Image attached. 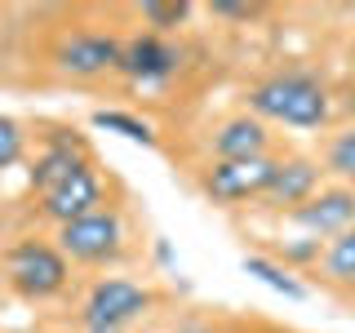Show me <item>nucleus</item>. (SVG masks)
<instances>
[{
    "label": "nucleus",
    "mask_w": 355,
    "mask_h": 333,
    "mask_svg": "<svg viewBox=\"0 0 355 333\" xmlns=\"http://www.w3.org/2000/svg\"><path fill=\"white\" fill-rule=\"evenodd\" d=\"M31 182H36V191H40V209L58 222V227H67V222H76L85 214H98V205H103V182H98V173L89 169V160L76 147H67V142H53V147L40 155L36 169H31Z\"/></svg>",
    "instance_id": "obj_1"
},
{
    "label": "nucleus",
    "mask_w": 355,
    "mask_h": 333,
    "mask_svg": "<svg viewBox=\"0 0 355 333\" xmlns=\"http://www.w3.org/2000/svg\"><path fill=\"white\" fill-rule=\"evenodd\" d=\"M258 120H280L288 129H320L329 120V94L311 71H275L249 89Z\"/></svg>",
    "instance_id": "obj_2"
},
{
    "label": "nucleus",
    "mask_w": 355,
    "mask_h": 333,
    "mask_svg": "<svg viewBox=\"0 0 355 333\" xmlns=\"http://www.w3.org/2000/svg\"><path fill=\"white\" fill-rule=\"evenodd\" d=\"M120 240H125V227H120V218L111 214V209H98V214H85L76 222H67L58 231V253L71 262H111L120 253Z\"/></svg>",
    "instance_id": "obj_3"
},
{
    "label": "nucleus",
    "mask_w": 355,
    "mask_h": 333,
    "mask_svg": "<svg viewBox=\"0 0 355 333\" xmlns=\"http://www.w3.org/2000/svg\"><path fill=\"white\" fill-rule=\"evenodd\" d=\"M9 284H14L22 298H53L67 284V258L53 244L22 240L18 249L9 253Z\"/></svg>",
    "instance_id": "obj_4"
},
{
    "label": "nucleus",
    "mask_w": 355,
    "mask_h": 333,
    "mask_svg": "<svg viewBox=\"0 0 355 333\" xmlns=\"http://www.w3.org/2000/svg\"><path fill=\"white\" fill-rule=\"evenodd\" d=\"M147 307H151V293L142 284H133V280H98L89 289V298H85V325H89V333H98V329L120 333Z\"/></svg>",
    "instance_id": "obj_5"
},
{
    "label": "nucleus",
    "mask_w": 355,
    "mask_h": 333,
    "mask_svg": "<svg viewBox=\"0 0 355 333\" xmlns=\"http://www.w3.org/2000/svg\"><path fill=\"white\" fill-rule=\"evenodd\" d=\"M271 173H275V160H266V155H258V160H218L205 173V191L222 205H236V200L262 196Z\"/></svg>",
    "instance_id": "obj_6"
},
{
    "label": "nucleus",
    "mask_w": 355,
    "mask_h": 333,
    "mask_svg": "<svg viewBox=\"0 0 355 333\" xmlns=\"http://www.w3.org/2000/svg\"><path fill=\"white\" fill-rule=\"evenodd\" d=\"M288 218H293L297 227H306L311 236H333V240H338L342 231L355 227V191H351V187L320 191V196H311L306 205L288 209Z\"/></svg>",
    "instance_id": "obj_7"
},
{
    "label": "nucleus",
    "mask_w": 355,
    "mask_h": 333,
    "mask_svg": "<svg viewBox=\"0 0 355 333\" xmlns=\"http://www.w3.org/2000/svg\"><path fill=\"white\" fill-rule=\"evenodd\" d=\"M178 62H182V53L160 36H133L120 53V71L133 85H164L178 71Z\"/></svg>",
    "instance_id": "obj_8"
},
{
    "label": "nucleus",
    "mask_w": 355,
    "mask_h": 333,
    "mask_svg": "<svg viewBox=\"0 0 355 333\" xmlns=\"http://www.w3.org/2000/svg\"><path fill=\"white\" fill-rule=\"evenodd\" d=\"M120 53L125 44L111 40V36H94V31H80V36L62 40L58 44V67L67 76H103V71H116L120 67Z\"/></svg>",
    "instance_id": "obj_9"
},
{
    "label": "nucleus",
    "mask_w": 355,
    "mask_h": 333,
    "mask_svg": "<svg viewBox=\"0 0 355 333\" xmlns=\"http://www.w3.org/2000/svg\"><path fill=\"white\" fill-rule=\"evenodd\" d=\"M315 187H320V164L306 160V155H293V160H275V173H271V182H266L262 200L275 205V209H284V205L297 209L315 196Z\"/></svg>",
    "instance_id": "obj_10"
},
{
    "label": "nucleus",
    "mask_w": 355,
    "mask_h": 333,
    "mask_svg": "<svg viewBox=\"0 0 355 333\" xmlns=\"http://www.w3.org/2000/svg\"><path fill=\"white\" fill-rule=\"evenodd\" d=\"M218 160H258L266 155V129L258 116H231L227 125L214 133Z\"/></svg>",
    "instance_id": "obj_11"
},
{
    "label": "nucleus",
    "mask_w": 355,
    "mask_h": 333,
    "mask_svg": "<svg viewBox=\"0 0 355 333\" xmlns=\"http://www.w3.org/2000/svg\"><path fill=\"white\" fill-rule=\"evenodd\" d=\"M240 266H244V275L262 280L266 289H275V293L293 298V302H302V298H306V284H302V280H293L284 266H275L271 258H262V253H244V262H240Z\"/></svg>",
    "instance_id": "obj_12"
},
{
    "label": "nucleus",
    "mask_w": 355,
    "mask_h": 333,
    "mask_svg": "<svg viewBox=\"0 0 355 333\" xmlns=\"http://www.w3.org/2000/svg\"><path fill=\"white\" fill-rule=\"evenodd\" d=\"M94 125L120 133V138H129V142H142V147H155L151 125H147V120H138V116H129V111H94Z\"/></svg>",
    "instance_id": "obj_13"
},
{
    "label": "nucleus",
    "mask_w": 355,
    "mask_h": 333,
    "mask_svg": "<svg viewBox=\"0 0 355 333\" xmlns=\"http://www.w3.org/2000/svg\"><path fill=\"white\" fill-rule=\"evenodd\" d=\"M324 271L342 284H355V227L342 231L338 240L324 249Z\"/></svg>",
    "instance_id": "obj_14"
},
{
    "label": "nucleus",
    "mask_w": 355,
    "mask_h": 333,
    "mask_svg": "<svg viewBox=\"0 0 355 333\" xmlns=\"http://www.w3.org/2000/svg\"><path fill=\"white\" fill-rule=\"evenodd\" d=\"M187 14H191L187 0H147V5H142V18H147L155 31H169L178 22H187Z\"/></svg>",
    "instance_id": "obj_15"
},
{
    "label": "nucleus",
    "mask_w": 355,
    "mask_h": 333,
    "mask_svg": "<svg viewBox=\"0 0 355 333\" xmlns=\"http://www.w3.org/2000/svg\"><path fill=\"white\" fill-rule=\"evenodd\" d=\"M329 169L338 178H351L355 182V129L338 133V138L329 142Z\"/></svg>",
    "instance_id": "obj_16"
},
{
    "label": "nucleus",
    "mask_w": 355,
    "mask_h": 333,
    "mask_svg": "<svg viewBox=\"0 0 355 333\" xmlns=\"http://www.w3.org/2000/svg\"><path fill=\"white\" fill-rule=\"evenodd\" d=\"M18 155H22V129L9 116H0V169L18 164Z\"/></svg>",
    "instance_id": "obj_17"
},
{
    "label": "nucleus",
    "mask_w": 355,
    "mask_h": 333,
    "mask_svg": "<svg viewBox=\"0 0 355 333\" xmlns=\"http://www.w3.org/2000/svg\"><path fill=\"white\" fill-rule=\"evenodd\" d=\"M214 14H222V18H253V14H258V5H231V0H218Z\"/></svg>",
    "instance_id": "obj_18"
},
{
    "label": "nucleus",
    "mask_w": 355,
    "mask_h": 333,
    "mask_svg": "<svg viewBox=\"0 0 355 333\" xmlns=\"http://www.w3.org/2000/svg\"><path fill=\"white\" fill-rule=\"evenodd\" d=\"M98 333H111V329H98Z\"/></svg>",
    "instance_id": "obj_19"
}]
</instances>
